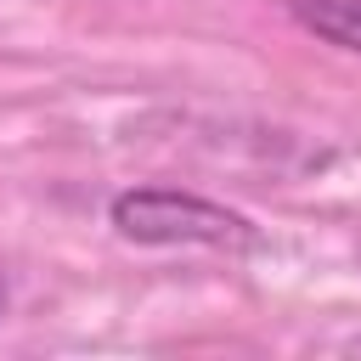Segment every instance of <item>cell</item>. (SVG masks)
Segmentation results:
<instances>
[{
    "label": "cell",
    "instance_id": "6da1fadb",
    "mask_svg": "<svg viewBox=\"0 0 361 361\" xmlns=\"http://www.w3.org/2000/svg\"><path fill=\"white\" fill-rule=\"evenodd\" d=\"M107 220L124 243H147V248H254L259 243L248 214L209 203L197 192H169V186L118 192L107 203Z\"/></svg>",
    "mask_w": 361,
    "mask_h": 361
},
{
    "label": "cell",
    "instance_id": "7a4b0ae2",
    "mask_svg": "<svg viewBox=\"0 0 361 361\" xmlns=\"http://www.w3.org/2000/svg\"><path fill=\"white\" fill-rule=\"evenodd\" d=\"M293 23L316 39L361 56V0H293Z\"/></svg>",
    "mask_w": 361,
    "mask_h": 361
},
{
    "label": "cell",
    "instance_id": "3957f363",
    "mask_svg": "<svg viewBox=\"0 0 361 361\" xmlns=\"http://www.w3.org/2000/svg\"><path fill=\"white\" fill-rule=\"evenodd\" d=\"M350 350H355V355H361V338H355V344H350Z\"/></svg>",
    "mask_w": 361,
    "mask_h": 361
},
{
    "label": "cell",
    "instance_id": "277c9868",
    "mask_svg": "<svg viewBox=\"0 0 361 361\" xmlns=\"http://www.w3.org/2000/svg\"><path fill=\"white\" fill-rule=\"evenodd\" d=\"M0 305H6V293H0Z\"/></svg>",
    "mask_w": 361,
    "mask_h": 361
}]
</instances>
